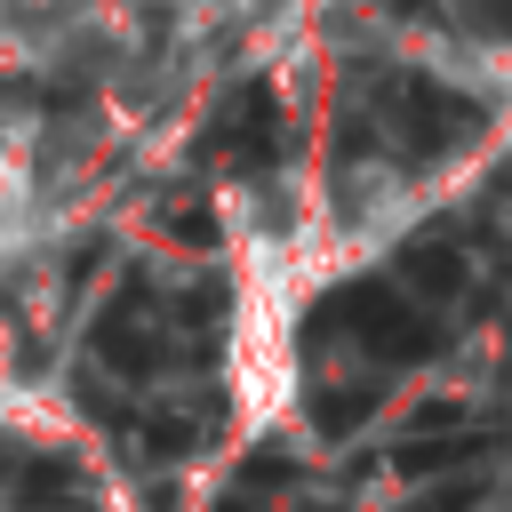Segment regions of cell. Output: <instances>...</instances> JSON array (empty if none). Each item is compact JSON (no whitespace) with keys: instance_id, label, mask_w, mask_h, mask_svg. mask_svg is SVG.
<instances>
[{"instance_id":"6da1fadb","label":"cell","mask_w":512,"mask_h":512,"mask_svg":"<svg viewBox=\"0 0 512 512\" xmlns=\"http://www.w3.org/2000/svg\"><path fill=\"white\" fill-rule=\"evenodd\" d=\"M312 336H352L360 352H376V360H432L440 352V328L400 296V288H384V280H352V288H336V296H320V312H312Z\"/></svg>"},{"instance_id":"7a4b0ae2","label":"cell","mask_w":512,"mask_h":512,"mask_svg":"<svg viewBox=\"0 0 512 512\" xmlns=\"http://www.w3.org/2000/svg\"><path fill=\"white\" fill-rule=\"evenodd\" d=\"M392 136H400V152L408 160H440V152H456V144H472L480 128H488V112L472 104V96H456V88H440V80H424V72H408V80H392Z\"/></svg>"},{"instance_id":"3957f363","label":"cell","mask_w":512,"mask_h":512,"mask_svg":"<svg viewBox=\"0 0 512 512\" xmlns=\"http://www.w3.org/2000/svg\"><path fill=\"white\" fill-rule=\"evenodd\" d=\"M96 360L120 368V376H152L168 360V336H160V312H152V288L128 280L104 312H96Z\"/></svg>"},{"instance_id":"277c9868","label":"cell","mask_w":512,"mask_h":512,"mask_svg":"<svg viewBox=\"0 0 512 512\" xmlns=\"http://www.w3.org/2000/svg\"><path fill=\"white\" fill-rule=\"evenodd\" d=\"M208 152H224L232 168H272V160H280V104H272V88H264V80H248V88L216 112Z\"/></svg>"},{"instance_id":"5b68a950","label":"cell","mask_w":512,"mask_h":512,"mask_svg":"<svg viewBox=\"0 0 512 512\" xmlns=\"http://www.w3.org/2000/svg\"><path fill=\"white\" fill-rule=\"evenodd\" d=\"M0 496H8L16 512H80V504H88V472L64 464L56 448H24L16 464L0 456Z\"/></svg>"},{"instance_id":"8992f818","label":"cell","mask_w":512,"mask_h":512,"mask_svg":"<svg viewBox=\"0 0 512 512\" xmlns=\"http://www.w3.org/2000/svg\"><path fill=\"white\" fill-rule=\"evenodd\" d=\"M504 448V432H408L400 440V472L408 480H432V472H472V464H488Z\"/></svg>"},{"instance_id":"52a82bcc","label":"cell","mask_w":512,"mask_h":512,"mask_svg":"<svg viewBox=\"0 0 512 512\" xmlns=\"http://www.w3.org/2000/svg\"><path fill=\"white\" fill-rule=\"evenodd\" d=\"M376 408H384V384H320V392H312V424H320V440L360 432Z\"/></svg>"},{"instance_id":"ba28073f","label":"cell","mask_w":512,"mask_h":512,"mask_svg":"<svg viewBox=\"0 0 512 512\" xmlns=\"http://www.w3.org/2000/svg\"><path fill=\"white\" fill-rule=\"evenodd\" d=\"M400 272H408L424 296H456V288H464V256H456L448 240H408V248H400Z\"/></svg>"},{"instance_id":"9c48e42d","label":"cell","mask_w":512,"mask_h":512,"mask_svg":"<svg viewBox=\"0 0 512 512\" xmlns=\"http://www.w3.org/2000/svg\"><path fill=\"white\" fill-rule=\"evenodd\" d=\"M480 496H488V480H448V488H424L408 512H472Z\"/></svg>"},{"instance_id":"30bf717a","label":"cell","mask_w":512,"mask_h":512,"mask_svg":"<svg viewBox=\"0 0 512 512\" xmlns=\"http://www.w3.org/2000/svg\"><path fill=\"white\" fill-rule=\"evenodd\" d=\"M456 16H464L480 40H512V0H456Z\"/></svg>"},{"instance_id":"8fae6325","label":"cell","mask_w":512,"mask_h":512,"mask_svg":"<svg viewBox=\"0 0 512 512\" xmlns=\"http://www.w3.org/2000/svg\"><path fill=\"white\" fill-rule=\"evenodd\" d=\"M168 232H176L184 248H208V240H216V224H208V208H176V216H168Z\"/></svg>"},{"instance_id":"7c38bea8","label":"cell","mask_w":512,"mask_h":512,"mask_svg":"<svg viewBox=\"0 0 512 512\" xmlns=\"http://www.w3.org/2000/svg\"><path fill=\"white\" fill-rule=\"evenodd\" d=\"M240 480H248V488H280V480H296V464H288V456H248Z\"/></svg>"}]
</instances>
